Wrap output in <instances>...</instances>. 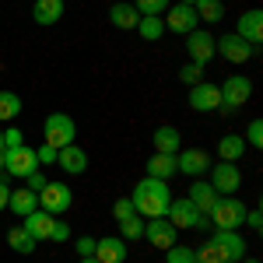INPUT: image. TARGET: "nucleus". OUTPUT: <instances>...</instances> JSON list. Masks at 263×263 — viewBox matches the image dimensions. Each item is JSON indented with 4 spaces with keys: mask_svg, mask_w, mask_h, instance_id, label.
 I'll return each instance as SVG.
<instances>
[{
    "mask_svg": "<svg viewBox=\"0 0 263 263\" xmlns=\"http://www.w3.org/2000/svg\"><path fill=\"white\" fill-rule=\"evenodd\" d=\"M21 144H25V134H21L18 126L4 130V151H7V147H21Z\"/></svg>",
    "mask_w": 263,
    "mask_h": 263,
    "instance_id": "39",
    "label": "nucleus"
},
{
    "mask_svg": "<svg viewBox=\"0 0 263 263\" xmlns=\"http://www.w3.org/2000/svg\"><path fill=\"white\" fill-rule=\"evenodd\" d=\"M211 165L214 162H211V155H207L203 147H186V151L176 155V168H179L182 176H190V179H200Z\"/></svg>",
    "mask_w": 263,
    "mask_h": 263,
    "instance_id": "10",
    "label": "nucleus"
},
{
    "mask_svg": "<svg viewBox=\"0 0 263 263\" xmlns=\"http://www.w3.org/2000/svg\"><path fill=\"white\" fill-rule=\"evenodd\" d=\"M246 147H263V120H253L246 126Z\"/></svg>",
    "mask_w": 263,
    "mask_h": 263,
    "instance_id": "34",
    "label": "nucleus"
},
{
    "mask_svg": "<svg viewBox=\"0 0 263 263\" xmlns=\"http://www.w3.org/2000/svg\"><path fill=\"white\" fill-rule=\"evenodd\" d=\"M57 165H60L67 176H81V172H88V155H84L78 144H67V147L57 151Z\"/></svg>",
    "mask_w": 263,
    "mask_h": 263,
    "instance_id": "19",
    "label": "nucleus"
},
{
    "mask_svg": "<svg viewBox=\"0 0 263 263\" xmlns=\"http://www.w3.org/2000/svg\"><path fill=\"white\" fill-rule=\"evenodd\" d=\"M235 35H239V39H246L249 46H260V42H263V11H260V7L246 11L242 18H239Z\"/></svg>",
    "mask_w": 263,
    "mask_h": 263,
    "instance_id": "18",
    "label": "nucleus"
},
{
    "mask_svg": "<svg viewBox=\"0 0 263 263\" xmlns=\"http://www.w3.org/2000/svg\"><path fill=\"white\" fill-rule=\"evenodd\" d=\"M218 88H221V109H224V112H235V109H239V105H246V102H249V95H253V81H249V78H242V74L224 78Z\"/></svg>",
    "mask_w": 263,
    "mask_h": 263,
    "instance_id": "6",
    "label": "nucleus"
},
{
    "mask_svg": "<svg viewBox=\"0 0 263 263\" xmlns=\"http://www.w3.org/2000/svg\"><path fill=\"white\" fill-rule=\"evenodd\" d=\"M0 176H4V155H0Z\"/></svg>",
    "mask_w": 263,
    "mask_h": 263,
    "instance_id": "47",
    "label": "nucleus"
},
{
    "mask_svg": "<svg viewBox=\"0 0 263 263\" xmlns=\"http://www.w3.org/2000/svg\"><path fill=\"white\" fill-rule=\"evenodd\" d=\"M74 137H78V126H74V120L67 116V112H49L46 116V144L49 147H67V144H74Z\"/></svg>",
    "mask_w": 263,
    "mask_h": 263,
    "instance_id": "7",
    "label": "nucleus"
},
{
    "mask_svg": "<svg viewBox=\"0 0 263 263\" xmlns=\"http://www.w3.org/2000/svg\"><path fill=\"white\" fill-rule=\"evenodd\" d=\"M200 74H203V63H193V60L182 63V70H179V78L186 84H197V81H200Z\"/></svg>",
    "mask_w": 263,
    "mask_h": 263,
    "instance_id": "36",
    "label": "nucleus"
},
{
    "mask_svg": "<svg viewBox=\"0 0 263 263\" xmlns=\"http://www.w3.org/2000/svg\"><path fill=\"white\" fill-rule=\"evenodd\" d=\"M81 263H99V260H95V256H81Z\"/></svg>",
    "mask_w": 263,
    "mask_h": 263,
    "instance_id": "45",
    "label": "nucleus"
},
{
    "mask_svg": "<svg viewBox=\"0 0 263 263\" xmlns=\"http://www.w3.org/2000/svg\"><path fill=\"white\" fill-rule=\"evenodd\" d=\"M130 214H137V211H134V200H130V197H120V200L112 203V218H116V221L130 218Z\"/></svg>",
    "mask_w": 263,
    "mask_h": 263,
    "instance_id": "37",
    "label": "nucleus"
},
{
    "mask_svg": "<svg viewBox=\"0 0 263 263\" xmlns=\"http://www.w3.org/2000/svg\"><path fill=\"white\" fill-rule=\"evenodd\" d=\"M246 211H249V207H246L239 197H218V203L211 207L207 218L214 221L218 232H239L242 221H246Z\"/></svg>",
    "mask_w": 263,
    "mask_h": 263,
    "instance_id": "2",
    "label": "nucleus"
},
{
    "mask_svg": "<svg viewBox=\"0 0 263 263\" xmlns=\"http://www.w3.org/2000/svg\"><path fill=\"white\" fill-rule=\"evenodd\" d=\"M197 263H224V256L218 253L214 242H203L200 249H197Z\"/></svg>",
    "mask_w": 263,
    "mask_h": 263,
    "instance_id": "35",
    "label": "nucleus"
},
{
    "mask_svg": "<svg viewBox=\"0 0 263 263\" xmlns=\"http://www.w3.org/2000/svg\"><path fill=\"white\" fill-rule=\"evenodd\" d=\"M39 207L46 214L60 218V214H67V211L74 207V190H70L67 182H46L39 190Z\"/></svg>",
    "mask_w": 263,
    "mask_h": 263,
    "instance_id": "4",
    "label": "nucleus"
},
{
    "mask_svg": "<svg viewBox=\"0 0 263 263\" xmlns=\"http://www.w3.org/2000/svg\"><path fill=\"white\" fill-rule=\"evenodd\" d=\"M193 7H197V18L200 21H214V25H218V21L224 18V4L221 0H197Z\"/></svg>",
    "mask_w": 263,
    "mask_h": 263,
    "instance_id": "29",
    "label": "nucleus"
},
{
    "mask_svg": "<svg viewBox=\"0 0 263 263\" xmlns=\"http://www.w3.org/2000/svg\"><path fill=\"white\" fill-rule=\"evenodd\" d=\"M165 263H197V249L193 246H168L165 249Z\"/></svg>",
    "mask_w": 263,
    "mask_h": 263,
    "instance_id": "31",
    "label": "nucleus"
},
{
    "mask_svg": "<svg viewBox=\"0 0 263 263\" xmlns=\"http://www.w3.org/2000/svg\"><path fill=\"white\" fill-rule=\"evenodd\" d=\"M7 197H11V186L0 179V211H7Z\"/></svg>",
    "mask_w": 263,
    "mask_h": 263,
    "instance_id": "44",
    "label": "nucleus"
},
{
    "mask_svg": "<svg viewBox=\"0 0 263 263\" xmlns=\"http://www.w3.org/2000/svg\"><path fill=\"white\" fill-rule=\"evenodd\" d=\"M137 35L147 42H158L165 35V21L162 18H155V14H144L141 21H137Z\"/></svg>",
    "mask_w": 263,
    "mask_h": 263,
    "instance_id": "27",
    "label": "nucleus"
},
{
    "mask_svg": "<svg viewBox=\"0 0 263 263\" xmlns=\"http://www.w3.org/2000/svg\"><path fill=\"white\" fill-rule=\"evenodd\" d=\"M0 155H4V130H0Z\"/></svg>",
    "mask_w": 263,
    "mask_h": 263,
    "instance_id": "46",
    "label": "nucleus"
},
{
    "mask_svg": "<svg viewBox=\"0 0 263 263\" xmlns=\"http://www.w3.org/2000/svg\"><path fill=\"white\" fill-rule=\"evenodd\" d=\"M7 242H11V249H14V253H21V256H28V253L39 246L32 235H28V232H25V228H11V232H7Z\"/></svg>",
    "mask_w": 263,
    "mask_h": 263,
    "instance_id": "28",
    "label": "nucleus"
},
{
    "mask_svg": "<svg viewBox=\"0 0 263 263\" xmlns=\"http://www.w3.org/2000/svg\"><path fill=\"white\" fill-rule=\"evenodd\" d=\"M246 263H260V260H246Z\"/></svg>",
    "mask_w": 263,
    "mask_h": 263,
    "instance_id": "49",
    "label": "nucleus"
},
{
    "mask_svg": "<svg viewBox=\"0 0 263 263\" xmlns=\"http://www.w3.org/2000/svg\"><path fill=\"white\" fill-rule=\"evenodd\" d=\"M53 221H57L53 214H46L42 207H35L32 214H25V218H21V228H25V232H28V235H32L35 242H49V232H53Z\"/></svg>",
    "mask_w": 263,
    "mask_h": 263,
    "instance_id": "17",
    "label": "nucleus"
},
{
    "mask_svg": "<svg viewBox=\"0 0 263 263\" xmlns=\"http://www.w3.org/2000/svg\"><path fill=\"white\" fill-rule=\"evenodd\" d=\"M120 239L123 242H134V239H144V218L141 214H130L120 221Z\"/></svg>",
    "mask_w": 263,
    "mask_h": 263,
    "instance_id": "30",
    "label": "nucleus"
},
{
    "mask_svg": "<svg viewBox=\"0 0 263 263\" xmlns=\"http://www.w3.org/2000/svg\"><path fill=\"white\" fill-rule=\"evenodd\" d=\"M207 172H211V186L218 197H235V190H242V172L235 162H218Z\"/></svg>",
    "mask_w": 263,
    "mask_h": 263,
    "instance_id": "5",
    "label": "nucleus"
},
{
    "mask_svg": "<svg viewBox=\"0 0 263 263\" xmlns=\"http://www.w3.org/2000/svg\"><path fill=\"white\" fill-rule=\"evenodd\" d=\"M35 158H39V165H57V147L42 144L39 151H35Z\"/></svg>",
    "mask_w": 263,
    "mask_h": 263,
    "instance_id": "41",
    "label": "nucleus"
},
{
    "mask_svg": "<svg viewBox=\"0 0 263 263\" xmlns=\"http://www.w3.org/2000/svg\"><path fill=\"white\" fill-rule=\"evenodd\" d=\"M39 168V158H35V151L32 147H7L4 151V172L7 176H14V179H28L32 172Z\"/></svg>",
    "mask_w": 263,
    "mask_h": 263,
    "instance_id": "8",
    "label": "nucleus"
},
{
    "mask_svg": "<svg viewBox=\"0 0 263 263\" xmlns=\"http://www.w3.org/2000/svg\"><path fill=\"white\" fill-rule=\"evenodd\" d=\"M74 249H78V256H95V239H91V235H81V239L74 242Z\"/></svg>",
    "mask_w": 263,
    "mask_h": 263,
    "instance_id": "40",
    "label": "nucleus"
},
{
    "mask_svg": "<svg viewBox=\"0 0 263 263\" xmlns=\"http://www.w3.org/2000/svg\"><path fill=\"white\" fill-rule=\"evenodd\" d=\"M168 221H172V228H200V232H207L211 228V218L207 214H200L193 203H190V197H172V203H168V214H165Z\"/></svg>",
    "mask_w": 263,
    "mask_h": 263,
    "instance_id": "3",
    "label": "nucleus"
},
{
    "mask_svg": "<svg viewBox=\"0 0 263 263\" xmlns=\"http://www.w3.org/2000/svg\"><path fill=\"white\" fill-rule=\"evenodd\" d=\"M70 239V228H67V221H53V232H49V242H67Z\"/></svg>",
    "mask_w": 263,
    "mask_h": 263,
    "instance_id": "38",
    "label": "nucleus"
},
{
    "mask_svg": "<svg viewBox=\"0 0 263 263\" xmlns=\"http://www.w3.org/2000/svg\"><path fill=\"white\" fill-rule=\"evenodd\" d=\"M32 18H35V25H57L63 18V0H35Z\"/></svg>",
    "mask_w": 263,
    "mask_h": 263,
    "instance_id": "23",
    "label": "nucleus"
},
{
    "mask_svg": "<svg viewBox=\"0 0 263 263\" xmlns=\"http://www.w3.org/2000/svg\"><path fill=\"white\" fill-rule=\"evenodd\" d=\"M126 253H130V246L123 242L120 235L95 239V260L99 263H126Z\"/></svg>",
    "mask_w": 263,
    "mask_h": 263,
    "instance_id": "16",
    "label": "nucleus"
},
{
    "mask_svg": "<svg viewBox=\"0 0 263 263\" xmlns=\"http://www.w3.org/2000/svg\"><path fill=\"white\" fill-rule=\"evenodd\" d=\"M46 182H49V179H46V176H42L39 168H35V172L28 176V190H32V193H39V190H42V186H46Z\"/></svg>",
    "mask_w": 263,
    "mask_h": 263,
    "instance_id": "43",
    "label": "nucleus"
},
{
    "mask_svg": "<svg viewBox=\"0 0 263 263\" xmlns=\"http://www.w3.org/2000/svg\"><path fill=\"white\" fill-rule=\"evenodd\" d=\"M21 112V99L14 91H0V120H14Z\"/></svg>",
    "mask_w": 263,
    "mask_h": 263,
    "instance_id": "32",
    "label": "nucleus"
},
{
    "mask_svg": "<svg viewBox=\"0 0 263 263\" xmlns=\"http://www.w3.org/2000/svg\"><path fill=\"white\" fill-rule=\"evenodd\" d=\"M211 242L218 246V253L224 256V263H242L246 260V242L239 232H214Z\"/></svg>",
    "mask_w": 263,
    "mask_h": 263,
    "instance_id": "15",
    "label": "nucleus"
},
{
    "mask_svg": "<svg viewBox=\"0 0 263 263\" xmlns=\"http://www.w3.org/2000/svg\"><path fill=\"white\" fill-rule=\"evenodd\" d=\"M7 207H11L18 218H25V214H32V211L39 207V193H32V190H11Z\"/></svg>",
    "mask_w": 263,
    "mask_h": 263,
    "instance_id": "25",
    "label": "nucleus"
},
{
    "mask_svg": "<svg viewBox=\"0 0 263 263\" xmlns=\"http://www.w3.org/2000/svg\"><path fill=\"white\" fill-rule=\"evenodd\" d=\"M186 57L193 63L214 60V35H211L207 28H193V32L186 35Z\"/></svg>",
    "mask_w": 263,
    "mask_h": 263,
    "instance_id": "13",
    "label": "nucleus"
},
{
    "mask_svg": "<svg viewBox=\"0 0 263 263\" xmlns=\"http://www.w3.org/2000/svg\"><path fill=\"white\" fill-rule=\"evenodd\" d=\"M176 172H179V168H176V155H158V151H155V155L147 158V176H151V179L168 182Z\"/></svg>",
    "mask_w": 263,
    "mask_h": 263,
    "instance_id": "24",
    "label": "nucleus"
},
{
    "mask_svg": "<svg viewBox=\"0 0 263 263\" xmlns=\"http://www.w3.org/2000/svg\"><path fill=\"white\" fill-rule=\"evenodd\" d=\"M214 49H218L228 63H246V60H253V57H256V46H249L246 39H239L235 32L221 35V39L214 42Z\"/></svg>",
    "mask_w": 263,
    "mask_h": 263,
    "instance_id": "11",
    "label": "nucleus"
},
{
    "mask_svg": "<svg viewBox=\"0 0 263 263\" xmlns=\"http://www.w3.org/2000/svg\"><path fill=\"white\" fill-rule=\"evenodd\" d=\"M190 105H193L197 112H214V109H221V88L214 81H197L190 88Z\"/></svg>",
    "mask_w": 263,
    "mask_h": 263,
    "instance_id": "12",
    "label": "nucleus"
},
{
    "mask_svg": "<svg viewBox=\"0 0 263 263\" xmlns=\"http://www.w3.org/2000/svg\"><path fill=\"white\" fill-rule=\"evenodd\" d=\"M168 4L172 0H134V7H137V14H155V18H162L165 11H168Z\"/></svg>",
    "mask_w": 263,
    "mask_h": 263,
    "instance_id": "33",
    "label": "nucleus"
},
{
    "mask_svg": "<svg viewBox=\"0 0 263 263\" xmlns=\"http://www.w3.org/2000/svg\"><path fill=\"white\" fill-rule=\"evenodd\" d=\"M186 197H190V203L200 211V214H211V207L218 203V193H214V186L211 182H203V179H197L190 190H186Z\"/></svg>",
    "mask_w": 263,
    "mask_h": 263,
    "instance_id": "20",
    "label": "nucleus"
},
{
    "mask_svg": "<svg viewBox=\"0 0 263 263\" xmlns=\"http://www.w3.org/2000/svg\"><path fill=\"white\" fill-rule=\"evenodd\" d=\"M242 155H246L242 134H224L221 141H218V158H221V162H239Z\"/></svg>",
    "mask_w": 263,
    "mask_h": 263,
    "instance_id": "26",
    "label": "nucleus"
},
{
    "mask_svg": "<svg viewBox=\"0 0 263 263\" xmlns=\"http://www.w3.org/2000/svg\"><path fill=\"white\" fill-rule=\"evenodd\" d=\"M176 4H197V0H176Z\"/></svg>",
    "mask_w": 263,
    "mask_h": 263,
    "instance_id": "48",
    "label": "nucleus"
},
{
    "mask_svg": "<svg viewBox=\"0 0 263 263\" xmlns=\"http://www.w3.org/2000/svg\"><path fill=\"white\" fill-rule=\"evenodd\" d=\"M130 200H134V211H137L141 218H165V214H168V203H172V190H168L165 179L144 176V179L134 186Z\"/></svg>",
    "mask_w": 263,
    "mask_h": 263,
    "instance_id": "1",
    "label": "nucleus"
},
{
    "mask_svg": "<svg viewBox=\"0 0 263 263\" xmlns=\"http://www.w3.org/2000/svg\"><path fill=\"white\" fill-rule=\"evenodd\" d=\"M162 21H165V32H176V35H190L193 28H200V18H197L193 4H168Z\"/></svg>",
    "mask_w": 263,
    "mask_h": 263,
    "instance_id": "9",
    "label": "nucleus"
},
{
    "mask_svg": "<svg viewBox=\"0 0 263 263\" xmlns=\"http://www.w3.org/2000/svg\"><path fill=\"white\" fill-rule=\"evenodd\" d=\"M242 224H249L253 232H260L263 228V214H260V207H253V211H246V221Z\"/></svg>",
    "mask_w": 263,
    "mask_h": 263,
    "instance_id": "42",
    "label": "nucleus"
},
{
    "mask_svg": "<svg viewBox=\"0 0 263 263\" xmlns=\"http://www.w3.org/2000/svg\"><path fill=\"white\" fill-rule=\"evenodd\" d=\"M109 21H112L116 28H123V32H130V28H137L141 14H137V7H134L130 0H120V4L109 7Z\"/></svg>",
    "mask_w": 263,
    "mask_h": 263,
    "instance_id": "22",
    "label": "nucleus"
},
{
    "mask_svg": "<svg viewBox=\"0 0 263 263\" xmlns=\"http://www.w3.org/2000/svg\"><path fill=\"white\" fill-rule=\"evenodd\" d=\"M151 141H155V151L158 155H179L182 151V137L176 126H158L155 134H151Z\"/></svg>",
    "mask_w": 263,
    "mask_h": 263,
    "instance_id": "21",
    "label": "nucleus"
},
{
    "mask_svg": "<svg viewBox=\"0 0 263 263\" xmlns=\"http://www.w3.org/2000/svg\"><path fill=\"white\" fill-rule=\"evenodd\" d=\"M176 232H179V228H172L168 218H147V221H144V239L151 246H158V249L176 246Z\"/></svg>",
    "mask_w": 263,
    "mask_h": 263,
    "instance_id": "14",
    "label": "nucleus"
}]
</instances>
